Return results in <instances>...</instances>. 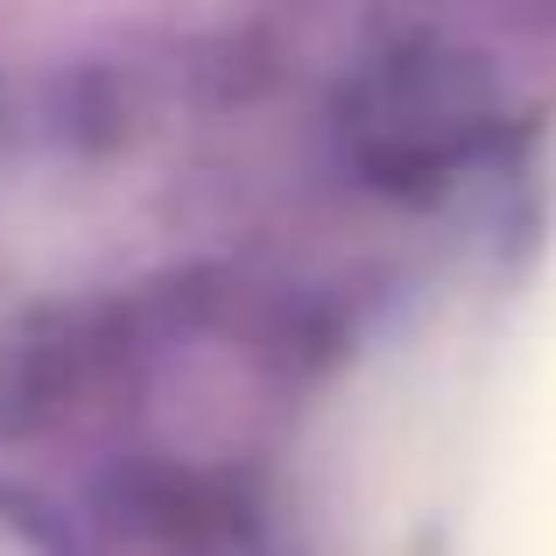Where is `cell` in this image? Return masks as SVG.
<instances>
[{
  "label": "cell",
  "mask_w": 556,
  "mask_h": 556,
  "mask_svg": "<svg viewBox=\"0 0 556 556\" xmlns=\"http://www.w3.org/2000/svg\"><path fill=\"white\" fill-rule=\"evenodd\" d=\"M486 135V85L465 56L408 42L380 56L345 99V149L380 190H430L472 163Z\"/></svg>",
  "instance_id": "1"
}]
</instances>
